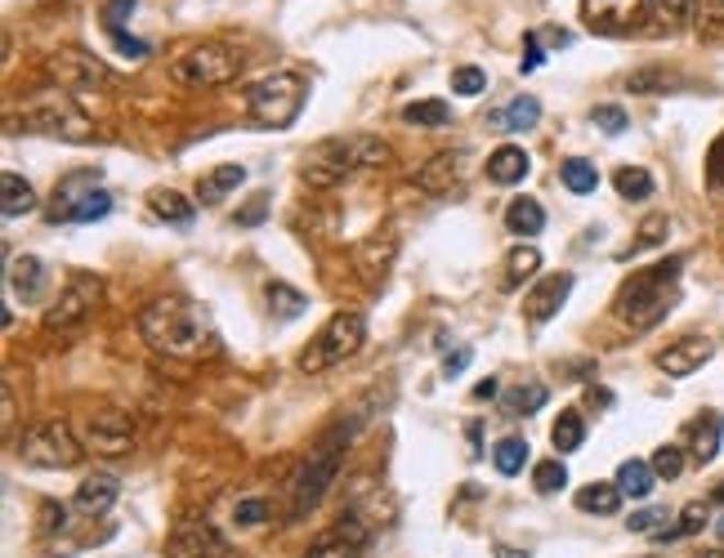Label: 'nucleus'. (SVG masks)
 <instances>
[{
  "label": "nucleus",
  "mask_w": 724,
  "mask_h": 558,
  "mask_svg": "<svg viewBox=\"0 0 724 558\" xmlns=\"http://www.w3.org/2000/svg\"><path fill=\"white\" fill-rule=\"evenodd\" d=\"M140 335L153 354L161 358H179V362H202L220 354V331L211 322V313L192 300L179 295H161L153 304L140 309Z\"/></svg>",
  "instance_id": "f257e3e1"
},
{
  "label": "nucleus",
  "mask_w": 724,
  "mask_h": 558,
  "mask_svg": "<svg viewBox=\"0 0 724 558\" xmlns=\"http://www.w3.org/2000/svg\"><path fill=\"white\" fill-rule=\"evenodd\" d=\"M358 425H363V415H354V421L345 425H332L322 438H318V447L309 451V460L300 465V473L291 478V501H287V523H304L318 505H322V496L336 487V478H341V465H345V451H349V443H354V434H358Z\"/></svg>",
  "instance_id": "f03ea898"
},
{
  "label": "nucleus",
  "mask_w": 724,
  "mask_h": 558,
  "mask_svg": "<svg viewBox=\"0 0 724 558\" xmlns=\"http://www.w3.org/2000/svg\"><path fill=\"white\" fill-rule=\"evenodd\" d=\"M393 157V148L385 138H371V134H341V138H322L313 144L300 161V179L309 188H341L345 179L363 175V170H376Z\"/></svg>",
  "instance_id": "7ed1b4c3"
},
{
  "label": "nucleus",
  "mask_w": 724,
  "mask_h": 558,
  "mask_svg": "<svg viewBox=\"0 0 724 558\" xmlns=\"http://www.w3.org/2000/svg\"><path fill=\"white\" fill-rule=\"evenodd\" d=\"M680 268H684L680 255H671V259H662V264H653V268H639L631 282L617 291V300H613L617 322L631 326V331H653L657 322L671 313V304H676Z\"/></svg>",
  "instance_id": "20e7f679"
},
{
  "label": "nucleus",
  "mask_w": 724,
  "mask_h": 558,
  "mask_svg": "<svg viewBox=\"0 0 724 558\" xmlns=\"http://www.w3.org/2000/svg\"><path fill=\"white\" fill-rule=\"evenodd\" d=\"M27 130V134H49V138H68V144H90L94 138V121L73 103L68 90H41L23 103V112H10V130Z\"/></svg>",
  "instance_id": "39448f33"
},
{
  "label": "nucleus",
  "mask_w": 724,
  "mask_h": 558,
  "mask_svg": "<svg viewBox=\"0 0 724 558\" xmlns=\"http://www.w3.org/2000/svg\"><path fill=\"white\" fill-rule=\"evenodd\" d=\"M363 344H367V317H363L358 309H341V313L326 317V326L309 339V348L300 354V371H304V376L332 371V367H341L345 358H354Z\"/></svg>",
  "instance_id": "423d86ee"
},
{
  "label": "nucleus",
  "mask_w": 724,
  "mask_h": 558,
  "mask_svg": "<svg viewBox=\"0 0 724 558\" xmlns=\"http://www.w3.org/2000/svg\"><path fill=\"white\" fill-rule=\"evenodd\" d=\"M304 99H309V90H304L300 72H269L246 90V116L265 130H287L304 112Z\"/></svg>",
  "instance_id": "0eeeda50"
},
{
  "label": "nucleus",
  "mask_w": 724,
  "mask_h": 558,
  "mask_svg": "<svg viewBox=\"0 0 724 558\" xmlns=\"http://www.w3.org/2000/svg\"><path fill=\"white\" fill-rule=\"evenodd\" d=\"M19 460L32 469H77L86 460V443L73 434L68 421H36L23 429V438L14 443Z\"/></svg>",
  "instance_id": "6e6552de"
},
{
  "label": "nucleus",
  "mask_w": 724,
  "mask_h": 558,
  "mask_svg": "<svg viewBox=\"0 0 724 558\" xmlns=\"http://www.w3.org/2000/svg\"><path fill=\"white\" fill-rule=\"evenodd\" d=\"M170 77L183 90H220L242 77V58H237V49H229L220 41H202V45H188L170 63Z\"/></svg>",
  "instance_id": "1a4fd4ad"
},
{
  "label": "nucleus",
  "mask_w": 724,
  "mask_h": 558,
  "mask_svg": "<svg viewBox=\"0 0 724 558\" xmlns=\"http://www.w3.org/2000/svg\"><path fill=\"white\" fill-rule=\"evenodd\" d=\"M103 300V282L94 272H73L68 282H63L58 300L45 309V331H58V335H77L90 326L94 309Z\"/></svg>",
  "instance_id": "9d476101"
},
{
  "label": "nucleus",
  "mask_w": 724,
  "mask_h": 558,
  "mask_svg": "<svg viewBox=\"0 0 724 558\" xmlns=\"http://www.w3.org/2000/svg\"><path fill=\"white\" fill-rule=\"evenodd\" d=\"M367 545H371V523H367V514H358L349 505V510H341V518L332 527L309 540V549L300 558H363Z\"/></svg>",
  "instance_id": "9b49d317"
},
{
  "label": "nucleus",
  "mask_w": 724,
  "mask_h": 558,
  "mask_svg": "<svg viewBox=\"0 0 724 558\" xmlns=\"http://www.w3.org/2000/svg\"><path fill=\"white\" fill-rule=\"evenodd\" d=\"M45 77L58 86V90H68V94H86V90H103L112 81V72L90 58L86 49H58L45 58Z\"/></svg>",
  "instance_id": "f8f14e48"
},
{
  "label": "nucleus",
  "mask_w": 724,
  "mask_h": 558,
  "mask_svg": "<svg viewBox=\"0 0 724 558\" xmlns=\"http://www.w3.org/2000/svg\"><path fill=\"white\" fill-rule=\"evenodd\" d=\"M648 19V0H581V23L600 36H626Z\"/></svg>",
  "instance_id": "ddd939ff"
},
{
  "label": "nucleus",
  "mask_w": 724,
  "mask_h": 558,
  "mask_svg": "<svg viewBox=\"0 0 724 558\" xmlns=\"http://www.w3.org/2000/svg\"><path fill=\"white\" fill-rule=\"evenodd\" d=\"M166 558H229V540L211 518H183L166 540Z\"/></svg>",
  "instance_id": "4468645a"
},
{
  "label": "nucleus",
  "mask_w": 724,
  "mask_h": 558,
  "mask_svg": "<svg viewBox=\"0 0 724 558\" xmlns=\"http://www.w3.org/2000/svg\"><path fill=\"white\" fill-rule=\"evenodd\" d=\"M81 443H86V451H99V456H125L135 447V425L121 411H94L81 429Z\"/></svg>",
  "instance_id": "2eb2a0df"
},
{
  "label": "nucleus",
  "mask_w": 724,
  "mask_h": 558,
  "mask_svg": "<svg viewBox=\"0 0 724 558\" xmlns=\"http://www.w3.org/2000/svg\"><path fill=\"white\" fill-rule=\"evenodd\" d=\"M711 358H715V339L711 335H684V339L667 344L662 354H657V371H667L671 380H684V376L702 371Z\"/></svg>",
  "instance_id": "dca6fc26"
},
{
  "label": "nucleus",
  "mask_w": 724,
  "mask_h": 558,
  "mask_svg": "<svg viewBox=\"0 0 724 558\" xmlns=\"http://www.w3.org/2000/svg\"><path fill=\"white\" fill-rule=\"evenodd\" d=\"M568 295H572V272H550V277H542V282L528 291V300H523V313H528V322H550L564 304H568Z\"/></svg>",
  "instance_id": "f3484780"
},
{
  "label": "nucleus",
  "mask_w": 724,
  "mask_h": 558,
  "mask_svg": "<svg viewBox=\"0 0 724 558\" xmlns=\"http://www.w3.org/2000/svg\"><path fill=\"white\" fill-rule=\"evenodd\" d=\"M94 183H99V170H77V175H68L58 188H54V205H49V224H73V215H77V205L94 192Z\"/></svg>",
  "instance_id": "a211bd4d"
},
{
  "label": "nucleus",
  "mask_w": 724,
  "mask_h": 558,
  "mask_svg": "<svg viewBox=\"0 0 724 558\" xmlns=\"http://www.w3.org/2000/svg\"><path fill=\"white\" fill-rule=\"evenodd\" d=\"M116 496H121V482H116L112 473H90V478L77 487L73 510H81V514L99 518V514H108V510L116 505Z\"/></svg>",
  "instance_id": "6ab92c4d"
},
{
  "label": "nucleus",
  "mask_w": 724,
  "mask_h": 558,
  "mask_svg": "<svg viewBox=\"0 0 724 558\" xmlns=\"http://www.w3.org/2000/svg\"><path fill=\"white\" fill-rule=\"evenodd\" d=\"M5 282H10V291L23 300V304H36L41 295H45V264L36 259V255H23V259H10V272H5Z\"/></svg>",
  "instance_id": "aec40b11"
},
{
  "label": "nucleus",
  "mask_w": 724,
  "mask_h": 558,
  "mask_svg": "<svg viewBox=\"0 0 724 558\" xmlns=\"http://www.w3.org/2000/svg\"><path fill=\"white\" fill-rule=\"evenodd\" d=\"M528 170H533V157L528 153H523L519 144H501L492 157H488V179L492 183H523V179H528Z\"/></svg>",
  "instance_id": "412c9836"
},
{
  "label": "nucleus",
  "mask_w": 724,
  "mask_h": 558,
  "mask_svg": "<svg viewBox=\"0 0 724 558\" xmlns=\"http://www.w3.org/2000/svg\"><path fill=\"white\" fill-rule=\"evenodd\" d=\"M460 179V157L456 153H434L421 170H416V188L438 197V192H452V183Z\"/></svg>",
  "instance_id": "4be33fe9"
},
{
  "label": "nucleus",
  "mask_w": 724,
  "mask_h": 558,
  "mask_svg": "<svg viewBox=\"0 0 724 558\" xmlns=\"http://www.w3.org/2000/svg\"><path fill=\"white\" fill-rule=\"evenodd\" d=\"M689 451H693V460L698 465H711L715 456H720V443H724V415H715V411H706L702 421L689 429Z\"/></svg>",
  "instance_id": "5701e85b"
},
{
  "label": "nucleus",
  "mask_w": 724,
  "mask_h": 558,
  "mask_svg": "<svg viewBox=\"0 0 724 558\" xmlns=\"http://www.w3.org/2000/svg\"><path fill=\"white\" fill-rule=\"evenodd\" d=\"M505 228H510L514 237H537V233L546 228L542 201H533V197H514V201L505 205Z\"/></svg>",
  "instance_id": "b1692460"
},
{
  "label": "nucleus",
  "mask_w": 724,
  "mask_h": 558,
  "mask_svg": "<svg viewBox=\"0 0 724 558\" xmlns=\"http://www.w3.org/2000/svg\"><path fill=\"white\" fill-rule=\"evenodd\" d=\"M0 192H5V201H0L5 220H19V215H32V211H36V188H32L23 175L5 170V175H0Z\"/></svg>",
  "instance_id": "393cba45"
},
{
  "label": "nucleus",
  "mask_w": 724,
  "mask_h": 558,
  "mask_svg": "<svg viewBox=\"0 0 724 558\" xmlns=\"http://www.w3.org/2000/svg\"><path fill=\"white\" fill-rule=\"evenodd\" d=\"M613 482L622 487V496H631V501H648V496H653V487H657V473H653L648 460H622Z\"/></svg>",
  "instance_id": "a878e982"
},
{
  "label": "nucleus",
  "mask_w": 724,
  "mask_h": 558,
  "mask_svg": "<svg viewBox=\"0 0 724 558\" xmlns=\"http://www.w3.org/2000/svg\"><path fill=\"white\" fill-rule=\"evenodd\" d=\"M581 514H617L622 510V487L617 482H586L577 492Z\"/></svg>",
  "instance_id": "bb28decb"
},
{
  "label": "nucleus",
  "mask_w": 724,
  "mask_h": 558,
  "mask_svg": "<svg viewBox=\"0 0 724 558\" xmlns=\"http://www.w3.org/2000/svg\"><path fill=\"white\" fill-rule=\"evenodd\" d=\"M153 215H157V220H166V224H175V228H183V224H192L197 205H192V201H188L183 192L157 188V192H153Z\"/></svg>",
  "instance_id": "cd10ccee"
},
{
  "label": "nucleus",
  "mask_w": 724,
  "mask_h": 558,
  "mask_svg": "<svg viewBox=\"0 0 724 558\" xmlns=\"http://www.w3.org/2000/svg\"><path fill=\"white\" fill-rule=\"evenodd\" d=\"M546 384L542 380H523V384H514L505 398H501V406H505V415H533V411H542L546 406Z\"/></svg>",
  "instance_id": "c85d7f7f"
},
{
  "label": "nucleus",
  "mask_w": 724,
  "mask_h": 558,
  "mask_svg": "<svg viewBox=\"0 0 724 558\" xmlns=\"http://www.w3.org/2000/svg\"><path fill=\"white\" fill-rule=\"evenodd\" d=\"M586 443V421H581V411H559V421L550 425V447L559 451V456H568V451H577Z\"/></svg>",
  "instance_id": "c756f323"
},
{
  "label": "nucleus",
  "mask_w": 724,
  "mask_h": 558,
  "mask_svg": "<svg viewBox=\"0 0 724 558\" xmlns=\"http://www.w3.org/2000/svg\"><path fill=\"white\" fill-rule=\"evenodd\" d=\"M242 179H246V170H242V166H233V161H229V166H215L202 183H197V201H224V197H229Z\"/></svg>",
  "instance_id": "7c9ffc66"
},
{
  "label": "nucleus",
  "mask_w": 724,
  "mask_h": 558,
  "mask_svg": "<svg viewBox=\"0 0 724 558\" xmlns=\"http://www.w3.org/2000/svg\"><path fill=\"white\" fill-rule=\"evenodd\" d=\"M559 179H564V188L577 192V197H590V192L600 188V170L590 166L586 157H568V161L559 166Z\"/></svg>",
  "instance_id": "2f4dec72"
},
{
  "label": "nucleus",
  "mask_w": 724,
  "mask_h": 558,
  "mask_svg": "<svg viewBox=\"0 0 724 558\" xmlns=\"http://www.w3.org/2000/svg\"><path fill=\"white\" fill-rule=\"evenodd\" d=\"M706 518H711V510H706V501H693V505H684L680 510V523L676 527H662V532H653L662 545H671V540H684V536H698L702 527H706Z\"/></svg>",
  "instance_id": "473e14b6"
},
{
  "label": "nucleus",
  "mask_w": 724,
  "mask_h": 558,
  "mask_svg": "<svg viewBox=\"0 0 724 558\" xmlns=\"http://www.w3.org/2000/svg\"><path fill=\"white\" fill-rule=\"evenodd\" d=\"M403 121H408V125H421V130H443V125L452 121V103H443V99L408 103V108H403Z\"/></svg>",
  "instance_id": "72a5a7b5"
},
{
  "label": "nucleus",
  "mask_w": 724,
  "mask_h": 558,
  "mask_svg": "<svg viewBox=\"0 0 724 558\" xmlns=\"http://www.w3.org/2000/svg\"><path fill=\"white\" fill-rule=\"evenodd\" d=\"M265 300H269V313H278L282 322H291V317H300L309 309V300L296 287H287V282H269L265 287Z\"/></svg>",
  "instance_id": "f704fd0d"
},
{
  "label": "nucleus",
  "mask_w": 724,
  "mask_h": 558,
  "mask_svg": "<svg viewBox=\"0 0 724 558\" xmlns=\"http://www.w3.org/2000/svg\"><path fill=\"white\" fill-rule=\"evenodd\" d=\"M537 268H542V250H537V246H514V250L505 255V287L528 282Z\"/></svg>",
  "instance_id": "c9c22d12"
},
{
  "label": "nucleus",
  "mask_w": 724,
  "mask_h": 558,
  "mask_svg": "<svg viewBox=\"0 0 724 558\" xmlns=\"http://www.w3.org/2000/svg\"><path fill=\"white\" fill-rule=\"evenodd\" d=\"M492 465H497L501 478L523 473V465H528V443H523V438H501V443L492 447Z\"/></svg>",
  "instance_id": "e433bc0d"
},
{
  "label": "nucleus",
  "mask_w": 724,
  "mask_h": 558,
  "mask_svg": "<svg viewBox=\"0 0 724 558\" xmlns=\"http://www.w3.org/2000/svg\"><path fill=\"white\" fill-rule=\"evenodd\" d=\"M613 188H617L626 201H644V197H653V175H648L644 166H622V170L613 175Z\"/></svg>",
  "instance_id": "4c0bfd02"
},
{
  "label": "nucleus",
  "mask_w": 724,
  "mask_h": 558,
  "mask_svg": "<svg viewBox=\"0 0 724 558\" xmlns=\"http://www.w3.org/2000/svg\"><path fill=\"white\" fill-rule=\"evenodd\" d=\"M501 121H505V130H533V125L542 121V103H537L533 94H519V99L501 112Z\"/></svg>",
  "instance_id": "58836bf2"
},
{
  "label": "nucleus",
  "mask_w": 724,
  "mask_h": 558,
  "mask_svg": "<svg viewBox=\"0 0 724 558\" xmlns=\"http://www.w3.org/2000/svg\"><path fill=\"white\" fill-rule=\"evenodd\" d=\"M667 228H671V220H667V215H648V220L639 224V237L631 242V250H626L622 259H635L639 250H653V246H662V242H667Z\"/></svg>",
  "instance_id": "ea45409f"
},
{
  "label": "nucleus",
  "mask_w": 724,
  "mask_h": 558,
  "mask_svg": "<svg viewBox=\"0 0 724 558\" xmlns=\"http://www.w3.org/2000/svg\"><path fill=\"white\" fill-rule=\"evenodd\" d=\"M533 487L537 492H559V487H568V465L559 460V456H550V460H542L537 469H533Z\"/></svg>",
  "instance_id": "a19ab883"
},
{
  "label": "nucleus",
  "mask_w": 724,
  "mask_h": 558,
  "mask_svg": "<svg viewBox=\"0 0 724 558\" xmlns=\"http://www.w3.org/2000/svg\"><path fill=\"white\" fill-rule=\"evenodd\" d=\"M676 86H680V81L667 77V72H657V67H644V72L626 77V90H635V94H667V90H676Z\"/></svg>",
  "instance_id": "79ce46f5"
},
{
  "label": "nucleus",
  "mask_w": 724,
  "mask_h": 558,
  "mask_svg": "<svg viewBox=\"0 0 724 558\" xmlns=\"http://www.w3.org/2000/svg\"><path fill=\"white\" fill-rule=\"evenodd\" d=\"M483 90H488V72H483V67L466 63V67H456V72H452V94L475 99V94H483Z\"/></svg>",
  "instance_id": "37998d69"
},
{
  "label": "nucleus",
  "mask_w": 724,
  "mask_h": 558,
  "mask_svg": "<svg viewBox=\"0 0 724 558\" xmlns=\"http://www.w3.org/2000/svg\"><path fill=\"white\" fill-rule=\"evenodd\" d=\"M112 215V192H103V188H94L81 205H77V215H73V224H94V220H108Z\"/></svg>",
  "instance_id": "c03bdc74"
},
{
  "label": "nucleus",
  "mask_w": 724,
  "mask_h": 558,
  "mask_svg": "<svg viewBox=\"0 0 724 558\" xmlns=\"http://www.w3.org/2000/svg\"><path fill=\"white\" fill-rule=\"evenodd\" d=\"M648 465H653V473H657V478H680V473H684V447H676V443L657 447Z\"/></svg>",
  "instance_id": "a18cd8bd"
},
{
  "label": "nucleus",
  "mask_w": 724,
  "mask_h": 558,
  "mask_svg": "<svg viewBox=\"0 0 724 558\" xmlns=\"http://www.w3.org/2000/svg\"><path fill=\"white\" fill-rule=\"evenodd\" d=\"M693 10V0H648V14L662 23H684Z\"/></svg>",
  "instance_id": "49530a36"
},
{
  "label": "nucleus",
  "mask_w": 724,
  "mask_h": 558,
  "mask_svg": "<svg viewBox=\"0 0 724 558\" xmlns=\"http://www.w3.org/2000/svg\"><path fill=\"white\" fill-rule=\"evenodd\" d=\"M590 121H595V125H600L604 134H622V130L631 125V116H626V112H622L617 103H600L595 112H590Z\"/></svg>",
  "instance_id": "de8ad7c7"
},
{
  "label": "nucleus",
  "mask_w": 724,
  "mask_h": 558,
  "mask_svg": "<svg viewBox=\"0 0 724 558\" xmlns=\"http://www.w3.org/2000/svg\"><path fill=\"white\" fill-rule=\"evenodd\" d=\"M546 63V49H542V32H528L523 36V58H519V72H537Z\"/></svg>",
  "instance_id": "09e8293b"
},
{
  "label": "nucleus",
  "mask_w": 724,
  "mask_h": 558,
  "mask_svg": "<svg viewBox=\"0 0 724 558\" xmlns=\"http://www.w3.org/2000/svg\"><path fill=\"white\" fill-rule=\"evenodd\" d=\"M265 518H269V505L259 501V496H255V501H242V505L233 510V523H237V527H259Z\"/></svg>",
  "instance_id": "8fccbe9b"
},
{
  "label": "nucleus",
  "mask_w": 724,
  "mask_h": 558,
  "mask_svg": "<svg viewBox=\"0 0 724 558\" xmlns=\"http://www.w3.org/2000/svg\"><path fill=\"white\" fill-rule=\"evenodd\" d=\"M108 41L116 45V54H130V58H148V45H144V41H135L130 32H121V27H108Z\"/></svg>",
  "instance_id": "3c124183"
},
{
  "label": "nucleus",
  "mask_w": 724,
  "mask_h": 558,
  "mask_svg": "<svg viewBox=\"0 0 724 558\" xmlns=\"http://www.w3.org/2000/svg\"><path fill=\"white\" fill-rule=\"evenodd\" d=\"M693 14H698V23L720 27L724 23V0H693Z\"/></svg>",
  "instance_id": "603ef678"
},
{
  "label": "nucleus",
  "mask_w": 724,
  "mask_h": 558,
  "mask_svg": "<svg viewBox=\"0 0 724 558\" xmlns=\"http://www.w3.org/2000/svg\"><path fill=\"white\" fill-rule=\"evenodd\" d=\"M135 5H140V0H108V5H103V27H121L125 14H135Z\"/></svg>",
  "instance_id": "864d4df0"
},
{
  "label": "nucleus",
  "mask_w": 724,
  "mask_h": 558,
  "mask_svg": "<svg viewBox=\"0 0 724 558\" xmlns=\"http://www.w3.org/2000/svg\"><path fill=\"white\" fill-rule=\"evenodd\" d=\"M706 179L711 183H724V134L711 144V153H706Z\"/></svg>",
  "instance_id": "5fc2aeb1"
},
{
  "label": "nucleus",
  "mask_w": 724,
  "mask_h": 558,
  "mask_svg": "<svg viewBox=\"0 0 724 558\" xmlns=\"http://www.w3.org/2000/svg\"><path fill=\"white\" fill-rule=\"evenodd\" d=\"M265 215H269V197L259 192V197H250V205H246V211L237 215V224H259V220H265Z\"/></svg>",
  "instance_id": "6e6d98bb"
},
{
  "label": "nucleus",
  "mask_w": 724,
  "mask_h": 558,
  "mask_svg": "<svg viewBox=\"0 0 724 558\" xmlns=\"http://www.w3.org/2000/svg\"><path fill=\"white\" fill-rule=\"evenodd\" d=\"M470 358H475L470 348H456V354H447V358H443V376H447V380H452V376H460V371L470 367Z\"/></svg>",
  "instance_id": "4d7b16f0"
},
{
  "label": "nucleus",
  "mask_w": 724,
  "mask_h": 558,
  "mask_svg": "<svg viewBox=\"0 0 724 558\" xmlns=\"http://www.w3.org/2000/svg\"><path fill=\"white\" fill-rule=\"evenodd\" d=\"M662 518H667L662 510H644V514H631V523H626V527H631V532H657L653 523H662Z\"/></svg>",
  "instance_id": "13d9d810"
},
{
  "label": "nucleus",
  "mask_w": 724,
  "mask_h": 558,
  "mask_svg": "<svg viewBox=\"0 0 724 558\" xmlns=\"http://www.w3.org/2000/svg\"><path fill=\"white\" fill-rule=\"evenodd\" d=\"M497 393H501V384H497L492 376H488L483 384H475V398H479V402H483V398H497Z\"/></svg>",
  "instance_id": "bf43d9fd"
},
{
  "label": "nucleus",
  "mask_w": 724,
  "mask_h": 558,
  "mask_svg": "<svg viewBox=\"0 0 724 558\" xmlns=\"http://www.w3.org/2000/svg\"><path fill=\"white\" fill-rule=\"evenodd\" d=\"M501 558H528V554H519V549H501Z\"/></svg>",
  "instance_id": "052dcab7"
},
{
  "label": "nucleus",
  "mask_w": 724,
  "mask_h": 558,
  "mask_svg": "<svg viewBox=\"0 0 724 558\" xmlns=\"http://www.w3.org/2000/svg\"><path fill=\"white\" fill-rule=\"evenodd\" d=\"M698 558H724V549H706V554H698Z\"/></svg>",
  "instance_id": "680f3d73"
},
{
  "label": "nucleus",
  "mask_w": 724,
  "mask_h": 558,
  "mask_svg": "<svg viewBox=\"0 0 724 558\" xmlns=\"http://www.w3.org/2000/svg\"><path fill=\"white\" fill-rule=\"evenodd\" d=\"M715 501H720V505H724V482H720V487H715Z\"/></svg>",
  "instance_id": "e2e57ef3"
},
{
  "label": "nucleus",
  "mask_w": 724,
  "mask_h": 558,
  "mask_svg": "<svg viewBox=\"0 0 724 558\" xmlns=\"http://www.w3.org/2000/svg\"><path fill=\"white\" fill-rule=\"evenodd\" d=\"M715 532H720V536H724V518H720V523H715Z\"/></svg>",
  "instance_id": "0e129e2a"
}]
</instances>
